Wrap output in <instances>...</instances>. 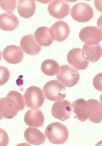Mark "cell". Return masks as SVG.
I'll use <instances>...</instances> for the list:
<instances>
[{
	"label": "cell",
	"mask_w": 102,
	"mask_h": 146,
	"mask_svg": "<svg viewBox=\"0 0 102 146\" xmlns=\"http://www.w3.org/2000/svg\"><path fill=\"white\" fill-rule=\"evenodd\" d=\"M74 113L79 121L84 122L90 116L89 108L87 102L83 98L77 100L72 103Z\"/></svg>",
	"instance_id": "15"
},
{
	"label": "cell",
	"mask_w": 102,
	"mask_h": 146,
	"mask_svg": "<svg viewBox=\"0 0 102 146\" xmlns=\"http://www.w3.org/2000/svg\"><path fill=\"white\" fill-rule=\"evenodd\" d=\"M9 136L6 131L0 128V146L7 145L9 143Z\"/></svg>",
	"instance_id": "25"
},
{
	"label": "cell",
	"mask_w": 102,
	"mask_h": 146,
	"mask_svg": "<svg viewBox=\"0 0 102 146\" xmlns=\"http://www.w3.org/2000/svg\"><path fill=\"white\" fill-rule=\"evenodd\" d=\"M10 73L6 67L0 66V86L5 84L10 79Z\"/></svg>",
	"instance_id": "24"
},
{
	"label": "cell",
	"mask_w": 102,
	"mask_h": 146,
	"mask_svg": "<svg viewBox=\"0 0 102 146\" xmlns=\"http://www.w3.org/2000/svg\"><path fill=\"white\" fill-rule=\"evenodd\" d=\"M3 58L7 62L12 64H16L23 60L24 54L19 46L15 45L7 46L2 53Z\"/></svg>",
	"instance_id": "12"
},
{
	"label": "cell",
	"mask_w": 102,
	"mask_h": 146,
	"mask_svg": "<svg viewBox=\"0 0 102 146\" xmlns=\"http://www.w3.org/2000/svg\"><path fill=\"white\" fill-rule=\"evenodd\" d=\"M73 110L72 105L68 100L56 102L52 107V115L56 119L64 121L69 119Z\"/></svg>",
	"instance_id": "8"
},
{
	"label": "cell",
	"mask_w": 102,
	"mask_h": 146,
	"mask_svg": "<svg viewBox=\"0 0 102 146\" xmlns=\"http://www.w3.org/2000/svg\"><path fill=\"white\" fill-rule=\"evenodd\" d=\"M83 56L92 62H97L101 58L102 48L99 44L93 45L85 44L82 50Z\"/></svg>",
	"instance_id": "17"
},
{
	"label": "cell",
	"mask_w": 102,
	"mask_h": 146,
	"mask_svg": "<svg viewBox=\"0 0 102 146\" xmlns=\"http://www.w3.org/2000/svg\"><path fill=\"white\" fill-rule=\"evenodd\" d=\"M48 11L53 17L58 19H62L69 14V5L64 1H54L48 5Z\"/></svg>",
	"instance_id": "10"
},
{
	"label": "cell",
	"mask_w": 102,
	"mask_h": 146,
	"mask_svg": "<svg viewBox=\"0 0 102 146\" xmlns=\"http://www.w3.org/2000/svg\"><path fill=\"white\" fill-rule=\"evenodd\" d=\"M16 1H0V7L7 12L12 13L16 8Z\"/></svg>",
	"instance_id": "23"
},
{
	"label": "cell",
	"mask_w": 102,
	"mask_h": 146,
	"mask_svg": "<svg viewBox=\"0 0 102 146\" xmlns=\"http://www.w3.org/2000/svg\"><path fill=\"white\" fill-rule=\"evenodd\" d=\"M36 3L34 1H18L17 10L22 17L28 19L32 17L36 10Z\"/></svg>",
	"instance_id": "19"
},
{
	"label": "cell",
	"mask_w": 102,
	"mask_h": 146,
	"mask_svg": "<svg viewBox=\"0 0 102 146\" xmlns=\"http://www.w3.org/2000/svg\"><path fill=\"white\" fill-rule=\"evenodd\" d=\"M87 102L89 108L90 121L94 123H101L102 119L101 103L94 99H89Z\"/></svg>",
	"instance_id": "20"
},
{
	"label": "cell",
	"mask_w": 102,
	"mask_h": 146,
	"mask_svg": "<svg viewBox=\"0 0 102 146\" xmlns=\"http://www.w3.org/2000/svg\"><path fill=\"white\" fill-rule=\"evenodd\" d=\"M93 85L96 90L102 91V73L98 74L94 77Z\"/></svg>",
	"instance_id": "26"
},
{
	"label": "cell",
	"mask_w": 102,
	"mask_h": 146,
	"mask_svg": "<svg viewBox=\"0 0 102 146\" xmlns=\"http://www.w3.org/2000/svg\"><path fill=\"white\" fill-rule=\"evenodd\" d=\"M26 105L28 108L36 110L42 106L45 100L43 91L36 86L30 87L24 95Z\"/></svg>",
	"instance_id": "4"
},
{
	"label": "cell",
	"mask_w": 102,
	"mask_h": 146,
	"mask_svg": "<svg viewBox=\"0 0 102 146\" xmlns=\"http://www.w3.org/2000/svg\"><path fill=\"white\" fill-rule=\"evenodd\" d=\"M50 33L53 40L61 42L64 41L69 36L70 29L68 24L63 21L56 22L50 29Z\"/></svg>",
	"instance_id": "11"
},
{
	"label": "cell",
	"mask_w": 102,
	"mask_h": 146,
	"mask_svg": "<svg viewBox=\"0 0 102 146\" xmlns=\"http://www.w3.org/2000/svg\"><path fill=\"white\" fill-rule=\"evenodd\" d=\"M60 68L58 63L51 59L44 60L41 65V69L42 72L49 76L58 74L60 71Z\"/></svg>",
	"instance_id": "22"
},
{
	"label": "cell",
	"mask_w": 102,
	"mask_h": 146,
	"mask_svg": "<svg viewBox=\"0 0 102 146\" xmlns=\"http://www.w3.org/2000/svg\"><path fill=\"white\" fill-rule=\"evenodd\" d=\"M101 29L95 27H87L81 29L79 37L83 42L87 45H93L99 44L102 40Z\"/></svg>",
	"instance_id": "7"
},
{
	"label": "cell",
	"mask_w": 102,
	"mask_h": 146,
	"mask_svg": "<svg viewBox=\"0 0 102 146\" xmlns=\"http://www.w3.org/2000/svg\"><path fill=\"white\" fill-rule=\"evenodd\" d=\"M25 106L23 95L15 90L9 92L6 97L0 99V113L5 119H12Z\"/></svg>",
	"instance_id": "1"
},
{
	"label": "cell",
	"mask_w": 102,
	"mask_h": 146,
	"mask_svg": "<svg viewBox=\"0 0 102 146\" xmlns=\"http://www.w3.org/2000/svg\"><path fill=\"white\" fill-rule=\"evenodd\" d=\"M1 50H0V61H1Z\"/></svg>",
	"instance_id": "27"
},
{
	"label": "cell",
	"mask_w": 102,
	"mask_h": 146,
	"mask_svg": "<svg viewBox=\"0 0 102 146\" xmlns=\"http://www.w3.org/2000/svg\"><path fill=\"white\" fill-rule=\"evenodd\" d=\"M24 121L26 124L29 127H41L44 125V116L40 110H29L25 114Z\"/></svg>",
	"instance_id": "14"
},
{
	"label": "cell",
	"mask_w": 102,
	"mask_h": 146,
	"mask_svg": "<svg viewBox=\"0 0 102 146\" xmlns=\"http://www.w3.org/2000/svg\"><path fill=\"white\" fill-rule=\"evenodd\" d=\"M24 137L26 141L29 144L34 145H39L45 142L46 137L45 135L38 129L29 127L26 129L24 133Z\"/></svg>",
	"instance_id": "18"
},
{
	"label": "cell",
	"mask_w": 102,
	"mask_h": 146,
	"mask_svg": "<svg viewBox=\"0 0 102 146\" xmlns=\"http://www.w3.org/2000/svg\"><path fill=\"white\" fill-rule=\"evenodd\" d=\"M67 60L70 65L78 70H85L87 68L89 61L83 56L82 50L79 48H74L68 52Z\"/></svg>",
	"instance_id": "9"
},
{
	"label": "cell",
	"mask_w": 102,
	"mask_h": 146,
	"mask_svg": "<svg viewBox=\"0 0 102 146\" xmlns=\"http://www.w3.org/2000/svg\"><path fill=\"white\" fill-rule=\"evenodd\" d=\"M19 25L18 18L12 13L5 12L0 15V29L6 31L17 29Z\"/></svg>",
	"instance_id": "16"
},
{
	"label": "cell",
	"mask_w": 102,
	"mask_h": 146,
	"mask_svg": "<svg viewBox=\"0 0 102 146\" xmlns=\"http://www.w3.org/2000/svg\"><path fill=\"white\" fill-rule=\"evenodd\" d=\"M56 78L67 87H72L77 84L79 80L78 72L68 65L61 66Z\"/></svg>",
	"instance_id": "6"
},
{
	"label": "cell",
	"mask_w": 102,
	"mask_h": 146,
	"mask_svg": "<svg viewBox=\"0 0 102 146\" xmlns=\"http://www.w3.org/2000/svg\"><path fill=\"white\" fill-rule=\"evenodd\" d=\"M45 134L51 143L56 145L65 143L69 137L67 128L59 122L49 124L46 127Z\"/></svg>",
	"instance_id": "2"
},
{
	"label": "cell",
	"mask_w": 102,
	"mask_h": 146,
	"mask_svg": "<svg viewBox=\"0 0 102 146\" xmlns=\"http://www.w3.org/2000/svg\"><path fill=\"white\" fill-rule=\"evenodd\" d=\"M20 45L24 52L31 55L38 54L41 49V46L37 43L33 34L23 36L20 41Z\"/></svg>",
	"instance_id": "13"
},
{
	"label": "cell",
	"mask_w": 102,
	"mask_h": 146,
	"mask_svg": "<svg viewBox=\"0 0 102 146\" xmlns=\"http://www.w3.org/2000/svg\"><path fill=\"white\" fill-rule=\"evenodd\" d=\"M2 116H3L1 115V114L0 113V120H1V119H3V117Z\"/></svg>",
	"instance_id": "28"
},
{
	"label": "cell",
	"mask_w": 102,
	"mask_h": 146,
	"mask_svg": "<svg viewBox=\"0 0 102 146\" xmlns=\"http://www.w3.org/2000/svg\"><path fill=\"white\" fill-rule=\"evenodd\" d=\"M43 91L46 99L52 101L62 100L66 97V88L56 80H52L44 85Z\"/></svg>",
	"instance_id": "3"
},
{
	"label": "cell",
	"mask_w": 102,
	"mask_h": 146,
	"mask_svg": "<svg viewBox=\"0 0 102 146\" xmlns=\"http://www.w3.org/2000/svg\"><path fill=\"white\" fill-rule=\"evenodd\" d=\"M70 15L76 21L86 23L93 17L94 11L92 7L86 3H77L72 7Z\"/></svg>",
	"instance_id": "5"
},
{
	"label": "cell",
	"mask_w": 102,
	"mask_h": 146,
	"mask_svg": "<svg viewBox=\"0 0 102 146\" xmlns=\"http://www.w3.org/2000/svg\"><path fill=\"white\" fill-rule=\"evenodd\" d=\"M34 35L37 43L40 45L47 47L51 45L53 41L50 33V29L45 27H38Z\"/></svg>",
	"instance_id": "21"
}]
</instances>
